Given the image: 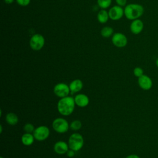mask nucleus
<instances>
[{
  "label": "nucleus",
  "instance_id": "nucleus-3",
  "mask_svg": "<svg viewBox=\"0 0 158 158\" xmlns=\"http://www.w3.org/2000/svg\"><path fill=\"white\" fill-rule=\"evenodd\" d=\"M68 144L69 148L74 151L80 150L84 144V139L82 135L78 133L72 134L69 138Z\"/></svg>",
  "mask_w": 158,
  "mask_h": 158
},
{
  "label": "nucleus",
  "instance_id": "nucleus-2",
  "mask_svg": "<svg viewBox=\"0 0 158 158\" xmlns=\"http://www.w3.org/2000/svg\"><path fill=\"white\" fill-rule=\"evenodd\" d=\"M144 7L142 5L136 3L127 4L124 8V15L131 20L139 19L144 14Z\"/></svg>",
  "mask_w": 158,
  "mask_h": 158
},
{
  "label": "nucleus",
  "instance_id": "nucleus-9",
  "mask_svg": "<svg viewBox=\"0 0 158 158\" xmlns=\"http://www.w3.org/2000/svg\"><path fill=\"white\" fill-rule=\"evenodd\" d=\"M109 19L112 20H118L124 15V9L118 5L114 6L108 11Z\"/></svg>",
  "mask_w": 158,
  "mask_h": 158
},
{
  "label": "nucleus",
  "instance_id": "nucleus-15",
  "mask_svg": "<svg viewBox=\"0 0 158 158\" xmlns=\"http://www.w3.org/2000/svg\"><path fill=\"white\" fill-rule=\"evenodd\" d=\"M35 137L33 134L29 133H24L21 138V141L25 146H30L34 142Z\"/></svg>",
  "mask_w": 158,
  "mask_h": 158
},
{
  "label": "nucleus",
  "instance_id": "nucleus-5",
  "mask_svg": "<svg viewBox=\"0 0 158 158\" xmlns=\"http://www.w3.org/2000/svg\"><path fill=\"white\" fill-rule=\"evenodd\" d=\"M52 127L57 133H64L68 131L69 128V124L65 118L59 117L53 120Z\"/></svg>",
  "mask_w": 158,
  "mask_h": 158
},
{
  "label": "nucleus",
  "instance_id": "nucleus-19",
  "mask_svg": "<svg viewBox=\"0 0 158 158\" xmlns=\"http://www.w3.org/2000/svg\"><path fill=\"white\" fill-rule=\"evenodd\" d=\"M112 3V0H97L98 6L102 9H107Z\"/></svg>",
  "mask_w": 158,
  "mask_h": 158
},
{
  "label": "nucleus",
  "instance_id": "nucleus-13",
  "mask_svg": "<svg viewBox=\"0 0 158 158\" xmlns=\"http://www.w3.org/2000/svg\"><path fill=\"white\" fill-rule=\"evenodd\" d=\"M75 104L80 107L87 106L89 102V98L85 94H78L74 98Z\"/></svg>",
  "mask_w": 158,
  "mask_h": 158
},
{
  "label": "nucleus",
  "instance_id": "nucleus-8",
  "mask_svg": "<svg viewBox=\"0 0 158 158\" xmlns=\"http://www.w3.org/2000/svg\"><path fill=\"white\" fill-rule=\"evenodd\" d=\"M53 91L54 94L60 98L67 96L70 92L69 86L64 83H59L56 85Z\"/></svg>",
  "mask_w": 158,
  "mask_h": 158
},
{
  "label": "nucleus",
  "instance_id": "nucleus-27",
  "mask_svg": "<svg viewBox=\"0 0 158 158\" xmlns=\"http://www.w3.org/2000/svg\"><path fill=\"white\" fill-rule=\"evenodd\" d=\"M4 2H5L6 4H12V3L14 1V0H4Z\"/></svg>",
  "mask_w": 158,
  "mask_h": 158
},
{
  "label": "nucleus",
  "instance_id": "nucleus-24",
  "mask_svg": "<svg viewBox=\"0 0 158 158\" xmlns=\"http://www.w3.org/2000/svg\"><path fill=\"white\" fill-rule=\"evenodd\" d=\"M115 2L118 6L123 7L127 5V0H115Z\"/></svg>",
  "mask_w": 158,
  "mask_h": 158
},
{
  "label": "nucleus",
  "instance_id": "nucleus-23",
  "mask_svg": "<svg viewBox=\"0 0 158 158\" xmlns=\"http://www.w3.org/2000/svg\"><path fill=\"white\" fill-rule=\"evenodd\" d=\"M15 1L19 6H23V7L27 6L30 3V0H15Z\"/></svg>",
  "mask_w": 158,
  "mask_h": 158
},
{
  "label": "nucleus",
  "instance_id": "nucleus-26",
  "mask_svg": "<svg viewBox=\"0 0 158 158\" xmlns=\"http://www.w3.org/2000/svg\"><path fill=\"white\" fill-rule=\"evenodd\" d=\"M125 158H140V157L136 154H130L127 156Z\"/></svg>",
  "mask_w": 158,
  "mask_h": 158
},
{
  "label": "nucleus",
  "instance_id": "nucleus-18",
  "mask_svg": "<svg viewBox=\"0 0 158 158\" xmlns=\"http://www.w3.org/2000/svg\"><path fill=\"white\" fill-rule=\"evenodd\" d=\"M101 35L104 38H109L114 35V29L109 26L104 27L101 30Z\"/></svg>",
  "mask_w": 158,
  "mask_h": 158
},
{
  "label": "nucleus",
  "instance_id": "nucleus-14",
  "mask_svg": "<svg viewBox=\"0 0 158 158\" xmlns=\"http://www.w3.org/2000/svg\"><path fill=\"white\" fill-rule=\"evenodd\" d=\"M83 86L82 81L80 79H75L72 81L69 85V88L72 93H75L80 91Z\"/></svg>",
  "mask_w": 158,
  "mask_h": 158
},
{
  "label": "nucleus",
  "instance_id": "nucleus-4",
  "mask_svg": "<svg viewBox=\"0 0 158 158\" xmlns=\"http://www.w3.org/2000/svg\"><path fill=\"white\" fill-rule=\"evenodd\" d=\"M45 39L44 36L39 33L31 36L30 40V46L33 51H40L44 46Z\"/></svg>",
  "mask_w": 158,
  "mask_h": 158
},
{
  "label": "nucleus",
  "instance_id": "nucleus-25",
  "mask_svg": "<svg viewBox=\"0 0 158 158\" xmlns=\"http://www.w3.org/2000/svg\"><path fill=\"white\" fill-rule=\"evenodd\" d=\"M75 151H74L73 150H72V149H69L68 151H67V156H68V157H73L74 156H75Z\"/></svg>",
  "mask_w": 158,
  "mask_h": 158
},
{
  "label": "nucleus",
  "instance_id": "nucleus-16",
  "mask_svg": "<svg viewBox=\"0 0 158 158\" xmlns=\"http://www.w3.org/2000/svg\"><path fill=\"white\" fill-rule=\"evenodd\" d=\"M109 19V12L106 10L102 9L98 13L97 19L99 23H105L108 21Z\"/></svg>",
  "mask_w": 158,
  "mask_h": 158
},
{
  "label": "nucleus",
  "instance_id": "nucleus-1",
  "mask_svg": "<svg viewBox=\"0 0 158 158\" xmlns=\"http://www.w3.org/2000/svg\"><path fill=\"white\" fill-rule=\"evenodd\" d=\"M75 102L74 98L69 96L60 98L57 104L58 112L64 116H67L72 114L75 109Z\"/></svg>",
  "mask_w": 158,
  "mask_h": 158
},
{
  "label": "nucleus",
  "instance_id": "nucleus-12",
  "mask_svg": "<svg viewBox=\"0 0 158 158\" xmlns=\"http://www.w3.org/2000/svg\"><path fill=\"white\" fill-rule=\"evenodd\" d=\"M69 144L63 141H59L54 145V151L58 154H64L67 153L69 149Z\"/></svg>",
  "mask_w": 158,
  "mask_h": 158
},
{
  "label": "nucleus",
  "instance_id": "nucleus-7",
  "mask_svg": "<svg viewBox=\"0 0 158 158\" xmlns=\"http://www.w3.org/2000/svg\"><path fill=\"white\" fill-rule=\"evenodd\" d=\"M111 40L112 44L117 48H123L127 46L128 43L127 36L123 33L120 32L114 33Z\"/></svg>",
  "mask_w": 158,
  "mask_h": 158
},
{
  "label": "nucleus",
  "instance_id": "nucleus-17",
  "mask_svg": "<svg viewBox=\"0 0 158 158\" xmlns=\"http://www.w3.org/2000/svg\"><path fill=\"white\" fill-rule=\"evenodd\" d=\"M6 121L9 125H15L18 123L19 118L13 112H9L6 116Z\"/></svg>",
  "mask_w": 158,
  "mask_h": 158
},
{
  "label": "nucleus",
  "instance_id": "nucleus-29",
  "mask_svg": "<svg viewBox=\"0 0 158 158\" xmlns=\"http://www.w3.org/2000/svg\"><path fill=\"white\" fill-rule=\"evenodd\" d=\"M0 158H4V157H2V156H1V157H0Z\"/></svg>",
  "mask_w": 158,
  "mask_h": 158
},
{
  "label": "nucleus",
  "instance_id": "nucleus-22",
  "mask_svg": "<svg viewBox=\"0 0 158 158\" xmlns=\"http://www.w3.org/2000/svg\"><path fill=\"white\" fill-rule=\"evenodd\" d=\"M143 69H141V67H135V69H134V70H133V74H134V75L135 76V77H138V78H139V77H140L141 76H142L143 75H144L143 74Z\"/></svg>",
  "mask_w": 158,
  "mask_h": 158
},
{
  "label": "nucleus",
  "instance_id": "nucleus-28",
  "mask_svg": "<svg viewBox=\"0 0 158 158\" xmlns=\"http://www.w3.org/2000/svg\"><path fill=\"white\" fill-rule=\"evenodd\" d=\"M156 64L157 67H158V57L157 58V59H156Z\"/></svg>",
  "mask_w": 158,
  "mask_h": 158
},
{
  "label": "nucleus",
  "instance_id": "nucleus-21",
  "mask_svg": "<svg viewBox=\"0 0 158 158\" xmlns=\"http://www.w3.org/2000/svg\"><path fill=\"white\" fill-rule=\"evenodd\" d=\"M35 129V128L34 127V125L31 123H26L23 126V130L25 131V133H33Z\"/></svg>",
  "mask_w": 158,
  "mask_h": 158
},
{
  "label": "nucleus",
  "instance_id": "nucleus-11",
  "mask_svg": "<svg viewBox=\"0 0 158 158\" xmlns=\"http://www.w3.org/2000/svg\"><path fill=\"white\" fill-rule=\"evenodd\" d=\"M143 28H144V23L143 21L139 19L132 20L130 26V31L134 35L139 34L143 31Z\"/></svg>",
  "mask_w": 158,
  "mask_h": 158
},
{
  "label": "nucleus",
  "instance_id": "nucleus-6",
  "mask_svg": "<svg viewBox=\"0 0 158 158\" xmlns=\"http://www.w3.org/2000/svg\"><path fill=\"white\" fill-rule=\"evenodd\" d=\"M50 134L49 128L44 125H41L36 128L33 133L35 139L37 141H42L47 139Z\"/></svg>",
  "mask_w": 158,
  "mask_h": 158
},
{
  "label": "nucleus",
  "instance_id": "nucleus-20",
  "mask_svg": "<svg viewBox=\"0 0 158 158\" xmlns=\"http://www.w3.org/2000/svg\"><path fill=\"white\" fill-rule=\"evenodd\" d=\"M81 122L79 120H75L72 121L70 125V128L73 130H78L81 127Z\"/></svg>",
  "mask_w": 158,
  "mask_h": 158
},
{
  "label": "nucleus",
  "instance_id": "nucleus-10",
  "mask_svg": "<svg viewBox=\"0 0 158 158\" xmlns=\"http://www.w3.org/2000/svg\"><path fill=\"white\" fill-rule=\"evenodd\" d=\"M138 83L139 87L144 90H149L152 88V80L146 75H143L139 77Z\"/></svg>",
  "mask_w": 158,
  "mask_h": 158
}]
</instances>
